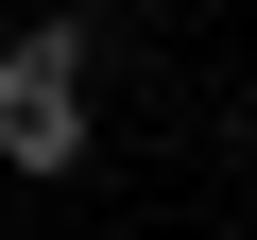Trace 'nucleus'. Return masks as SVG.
<instances>
[{"mask_svg": "<svg viewBox=\"0 0 257 240\" xmlns=\"http://www.w3.org/2000/svg\"><path fill=\"white\" fill-rule=\"evenodd\" d=\"M0 172H86V18H35L0 52Z\"/></svg>", "mask_w": 257, "mask_h": 240, "instance_id": "nucleus-1", "label": "nucleus"}]
</instances>
